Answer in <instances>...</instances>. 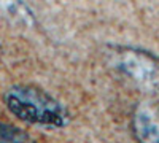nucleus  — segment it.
Masks as SVG:
<instances>
[{"mask_svg": "<svg viewBox=\"0 0 159 143\" xmlns=\"http://www.w3.org/2000/svg\"><path fill=\"white\" fill-rule=\"evenodd\" d=\"M29 140V135L19 127L0 123V141H25Z\"/></svg>", "mask_w": 159, "mask_h": 143, "instance_id": "39448f33", "label": "nucleus"}, {"mask_svg": "<svg viewBox=\"0 0 159 143\" xmlns=\"http://www.w3.org/2000/svg\"><path fill=\"white\" fill-rule=\"evenodd\" d=\"M134 134L143 141H159V123L147 111H137L134 114Z\"/></svg>", "mask_w": 159, "mask_h": 143, "instance_id": "7ed1b4c3", "label": "nucleus"}, {"mask_svg": "<svg viewBox=\"0 0 159 143\" xmlns=\"http://www.w3.org/2000/svg\"><path fill=\"white\" fill-rule=\"evenodd\" d=\"M0 13L15 24H32V13L21 0H0Z\"/></svg>", "mask_w": 159, "mask_h": 143, "instance_id": "20e7f679", "label": "nucleus"}, {"mask_svg": "<svg viewBox=\"0 0 159 143\" xmlns=\"http://www.w3.org/2000/svg\"><path fill=\"white\" fill-rule=\"evenodd\" d=\"M5 105L16 118L48 127H62L70 113L59 100L34 86H13L5 92Z\"/></svg>", "mask_w": 159, "mask_h": 143, "instance_id": "f257e3e1", "label": "nucleus"}, {"mask_svg": "<svg viewBox=\"0 0 159 143\" xmlns=\"http://www.w3.org/2000/svg\"><path fill=\"white\" fill-rule=\"evenodd\" d=\"M110 64L143 92L159 94V59L143 49L115 46L108 53Z\"/></svg>", "mask_w": 159, "mask_h": 143, "instance_id": "f03ea898", "label": "nucleus"}]
</instances>
